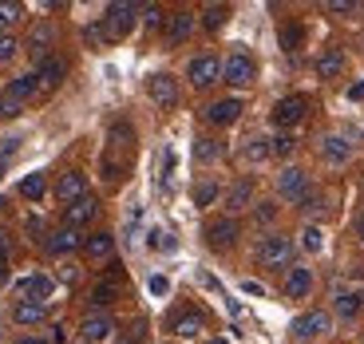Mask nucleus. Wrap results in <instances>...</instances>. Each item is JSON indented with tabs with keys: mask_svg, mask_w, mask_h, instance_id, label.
Wrapping results in <instances>:
<instances>
[{
	"mask_svg": "<svg viewBox=\"0 0 364 344\" xmlns=\"http://www.w3.org/2000/svg\"><path fill=\"white\" fill-rule=\"evenodd\" d=\"M254 257H257V265H265V269H289V262H293V237L265 234L262 242H257Z\"/></svg>",
	"mask_w": 364,
	"mask_h": 344,
	"instance_id": "1",
	"label": "nucleus"
},
{
	"mask_svg": "<svg viewBox=\"0 0 364 344\" xmlns=\"http://www.w3.org/2000/svg\"><path fill=\"white\" fill-rule=\"evenodd\" d=\"M135 24H139V4H131V0H115V4H107V12H103V28H107L111 40L131 36Z\"/></svg>",
	"mask_w": 364,
	"mask_h": 344,
	"instance_id": "2",
	"label": "nucleus"
},
{
	"mask_svg": "<svg viewBox=\"0 0 364 344\" xmlns=\"http://www.w3.org/2000/svg\"><path fill=\"white\" fill-rule=\"evenodd\" d=\"M222 80L230 83V87H250V83L257 80V64L254 55L242 52V48H234V52L222 60Z\"/></svg>",
	"mask_w": 364,
	"mask_h": 344,
	"instance_id": "3",
	"label": "nucleus"
},
{
	"mask_svg": "<svg viewBox=\"0 0 364 344\" xmlns=\"http://www.w3.org/2000/svg\"><path fill=\"white\" fill-rule=\"evenodd\" d=\"M333 333V313H325V308H309V313H301L297 321H293V336L297 340H325V336Z\"/></svg>",
	"mask_w": 364,
	"mask_h": 344,
	"instance_id": "4",
	"label": "nucleus"
},
{
	"mask_svg": "<svg viewBox=\"0 0 364 344\" xmlns=\"http://www.w3.org/2000/svg\"><path fill=\"white\" fill-rule=\"evenodd\" d=\"M202 237H206L210 249H230V245H234L237 237H242V222H237V217H230V214L210 217L206 230H202Z\"/></svg>",
	"mask_w": 364,
	"mask_h": 344,
	"instance_id": "5",
	"label": "nucleus"
},
{
	"mask_svg": "<svg viewBox=\"0 0 364 344\" xmlns=\"http://www.w3.org/2000/svg\"><path fill=\"white\" fill-rule=\"evenodd\" d=\"M277 194H282L285 202H293V206H297L305 194H313L309 171H301V166H282V174H277Z\"/></svg>",
	"mask_w": 364,
	"mask_h": 344,
	"instance_id": "6",
	"label": "nucleus"
},
{
	"mask_svg": "<svg viewBox=\"0 0 364 344\" xmlns=\"http://www.w3.org/2000/svg\"><path fill=\"white\" fill-rule=\"evenodd\" d=\"M305 115H309V100L305 95H285V100L273 103V123L282 131H293L297 123H305Z\"/></svg>",
	"mask_w": 364,
	"mask_h": 344,
	"instance_id": "7",
	"label": "nucleus"
},
{
	"mask_svg": "<svg viewBox=\"0 0 364 344\" xmlns=\"http://www.w3.org/2000/svg\"><path fill=\"white\" fill-rule=\"evenodd\" d=\"M186 80L194 83V87H214V83L222 80V60L218 55H194L191 64H186Z\"/></svg>",
	"mask_w": 364,
	"mask_h": 344,
	"instance_id": "8",
	"label": "nucleus"
},
{
	"mask_svg": "<svg viewBox=\"0 0 364 344\" xmlns=\"http://www.w3.org/2000/svg\"><path fill=\"white\" fill-rule=\"evenodd\" d=\"M83 230H72V226H60V230H48V237H44V249L52 257H68V254H75V249H83Z\"/></svg>",
	"mask_w": 364,
	"mask_h": 344,
	"instance_id": "9",
	"label": "nucleus"
},
{
	"mask_svg": "<svg viewBox=\"0 0 364 344\" xmlns=\"http://www.w3.org/2000/svg\"><path fill=\"white\" fill-rule=\"evenodd\" d=\"M282 293L285 301H305L313 293V269L309 265H289L282 277Z\"/></svg>",
	"mask_w": 364,
	"mask_h": 344,
	"instance_id": "10",
	"label": "nucleus"
},
{
	"mask_svg": "<svg viewBox=\"0 0 364 344\" xmlns=\"http://www.w3.org/2000/svg\"><path fill=\"white\" fill-rule=\"evenodd\" d=\"M242 111H246V103L237 100V95H226V100H214L206 107V123L210 127H234L237 119H242Z\"/></svg>",
	"mask_w": 364,
	"mask_h": 344,
	"instance_id": "11",
	"label": "nucleus"
},
{
	"mask_svg": "<svg viewBox=\"0 0 364 344\" xmlns=\"http://www.w3.org/2000/svg\"><path fill=\"white\" fill-rule=\"evenodd\" d=\"M194 24H198V16H194L191 9H178V12H171V16H166V24H163V36H166V44H171V48L186 44V40H191V32H194Z\"/></svg>",
	"mask_w": 364,
	"mask_h": 344,
	"instance_id": "12",
	"label": "nucleus"
},
{
	"mask_svg": "<svg viewBox=\"0 0 364 344\" xmlns=\"http://www.w3.org/2000/svg\"><path fill=\"white\" fill-rule=\"evenodd\" d=\"M119 285H123V273H119V265L111 262V273H107V277H100V281H95V289H91V308H100V313H103V308L115 305V301H119Z\"/></svg>",
	"mask_w": 364,
	"mask_h": 344,
	"instance_id": "13",
	"label": "nucleus"
},
{
	"mask_svg": "<svg viewBox=\"0 0 364 344\" xmlns=\"http://www.w3.org/2000/svg\"><path fill=\"white\" fill-rule=\"evenodd\" d=\"M80 336L87 344H107L111 336H115V321L107 317V313H87L80 325Z\"/></svg>",
	"mask_w": 364,
	"mask_h": 344,
	"instance_id": "14",
	"label": "nucleus"
},
{
	"mask_svg": "<svg viewBox=\"0 0 364 344\" xmlns=\"http://www.w3.org/2000/svg\"><path fill=\"white\" fill-rule=\"evenodd\" d=\"M55 198L64 202V206L87 198V174H83V171H64V174H60V182H55Z\"/></svg>",
	"mask_w": 364,
	"mask_h": 344,
	"instance_id": "15",
	"label": "nucleus"
},
{
	"mask_svg": "<svg viewBox=\"0 0 364 344\" xmlns=\"http://www.w3.org/2000/svg\"><path fill=\"white\" fill-rule=\"evenodd\" d=\"M146 95H151L159 107H174V103H178V80L166 75V72L151 75V80H146Z\"/></svg>",
	"mask_w": 364,
	"mask_h": 344,
	"instance_id": "16",
	"label": "nucleus"
},
{
	"mask_svg": "<svg viewBox=\"0 0 364 344\" xmlns=\"http://www.w3.org/2000/svg\"><path fill=\"white\" fill-rule=\"evenodd\" d=\"M100 217V202L91 198H80V202H72V206H64V226H72V230H83L87 222H95Z\"/></svg>",
	"mask_w": 364,
	"mask_h": 344,
	"instance_id": "17",
	"label": "nucleus"
},
{
	"mask_svg": "<svg viewBox=\"0 0 364 344\" xmlns=\"http://www.w3.org/2000/svg\"><path fill=\"white\" fill-rule=\"evenodd\" d=\"M32 72L40 75V87H60V83H64V75H68V60L52 52V55H44Z\"/></svg>",
	"mask_w": 364,
	"mask_h": 344,
	"instance_id": "18",
	"label": "nucleus"
},
{
	"mask_svg": "<svg viewBox=\"0 0 364 344\" xmlns=\"http://www.w3.org/2000/svg\"><path fill=\"white\" fill-rule=\"evenodd\" d=\"M32 95H40V75L36 72H24V75H16V80L4 87V95H0V100H12V103H20V107H24Z\"/></svg>",
	"mask_w": 364,
	"mask_h": 344,
	"instance_id": "19",
	"label": "nucleus"
},
{
	"mask_svg": "<svg viewBox=\"0 0 364 344\" xmlns=\"http://www.w3.org/2000/svg\"><path fill=\"white\" fill-rule=\"evenodd\" d=\"M250 206H254V178H237L234 186L226 190V214L237 217L242 210H250Z\"/></svg>",
	"mask_w": 364,
	"mask_h": 344,
	"instance_id": "20",
	"label": "nucleus"
},
{
	"mask_svg": "<svg viewBox=\"0 0 364 344\" xmlns=\"http://www.w3.org/2000/svg\"><path fill=\"white\" fill-rule=\"evenodd\" d=\"M321 158H325L328 166H345L348 158H353V143H348L345 135H325L321 139Z\"/></svg>",
	"mask_w": 364,
	"mask_h": 344,
	"instance_id": "21",
	"label": "nucleus"
},
{
	"mask_svg": "<svg viewBox=\"0 0 364 344\" xmlns=\"http://www.w3.org/2000/svg\"><path fill=\"white\" fill-rule=\"evenodd\" d=\"M202 328H206V317H202L198 308H186V313H178V317L171 321V333H174V336H182V340L198 336Z\"/></svg>",
	"mask_w": 364,
	"mask_h": 344,
	"instance_id": "22",
	"label": "nucleus"
},
{
	"mask_svg": "<svg viewBox=\"0 0 364 344\" xmlns=\"http://www.w3.org/2000/svg\"><path fill=\"white\" fill-rule=\"evenodd\" d=\"M24 301H40V305H48V297H52L55 289V281L48 277V273H32V277H24Z\"/></svg>",
	"mask_w": 364,
	"mask_h": 344,
	"instance_id": "23",
	"label": "nucleus"
},
{
	"mask_svg": "<svg viewBox=\"0 0 364 344\" xmlns=\"http://www.w3.org/2000/svg\"><path fill=\"white\" fill-rule=\"evenodd\" d=\"M360 305H364V293L360 289H345V293H337V301H333V313H337L341 321H356L360 317Z\"/></svg>",
	"mask_w": 364,
	"mask_h": 344,
	"instance_id": "24",
	"label": "nucleus"
},
{
	"mask_svg": "<svg viewBox=\"0 0 364 344\" xmlns=\"http://www.w3.org/2000/svg\"><path fill=\"white\" fill-rule=\"evenodd\" d=\"M341 72H345V52H341V48H325V52L317 55V75L321 80H337Z\"/></svg>",
	"mask_w": 364,
	"mask_h": 344,
	"instance_id": "25",
	"label": "nucleus"
},
{
	"mask_svg": "<svg viewBox=\"0 0 364 344\" xmlns=\"http://www.w3.org/2000/svg\"><path fill=\"white\" fill-rule=\"evenodd\" d=\"M83 254H87L91 262H111V257H115V237L111 234H91L87 242H83Z\"/></svg>",
	"mask_w": 364,
	"mask_h": 344,
	"instance_id": "26",
	"label": "nucleus"
},
{
	"mask_svg": "<svg viewBox=\"0 0 364 344\" xmlns=\"http://www.w3.org/2000/svg\"><path fill=\"white\" fill-rule=\"evenodd\" d=\"M44 317H48V305H40V301H16V308H12L16 325H40Z\"/></svg>",
	"mask_w": 364,
	"mask_h": 344,
	"instance_id": "27",
	"label": "nucleus"
},
{
	"mask_svg": "<svg viewBox=\"0 0 364 344\" xmlns=\"http://www.w3.org/2000/svg\"><path fill=\"white\" fill-rule=\"evenodd\" d=\"M52 40H55V32H52L48 24H36V28H32V36H28V52L36 55V64L44 60V55H52V52H48V48H52Z\"/></svg>",
	"mask_w": 364,
	"mask_h": 344,
	"instance_id": "28",
	"label": "nucleus"
},
{
	"mask_svg": "<svg viewBox=\"0 0 364 344\" xmlns=\"http://www.w3.org/2000/svg\"><path fill=\"white\" fill-rule=\"evenodd\" d=\"M226 20H230V4H206V9H202V28H206V32H218Z\"/></svg>",
	"mask_w": 364,
	"mask_h": 344,
	"instance_id": "29",
	"label": "nucleus"
},
{
	"mask_svg": "<svg viewBox=\"0 0 364 344\" xmlns=\"http://www.w3.org/2000/svg\"><path fill=\"white\" fill-rule=\"evenodd\" d=\"M194 158H198V163H218L222 158V143L218 139H194Z\"/></svg>",
	"mask_w": 364,
	"mask_h": 344,
	"instance_id": "30",
	"label": "nucleus"
},
{
	"mask_svg": "<svg viewBox=\"0 0 364 344\" xmlns=\"http://www.w3.org/2000/svg\"><path fill=\"white\" fill-rule=\"evenodd\" d=\"M48 194V178L44 174H28L24 182H20V198H28V202H40Z\"/></svg>",
	"mask_w": 364,
	"mask_h": 344,
	"instance_id": "31",
	"label": "nucleus"
},
{
	"mask_svg": "<svg viewBox=\"0 0 364 344\" xmlns=\"http://www.w3.org/2000/svg\"><path fill=\"white\" fill-rule=\"evenodd\" d=\"M218 194H222V186H218V182H214V178L198 182V186H194V206H198V210L214 206V202H218Z\"/></svg>",
	"mask_w": 364,
	"mask_h": 344,
	"instance_id": "32",
	"label": "nucleus"
},
{
	"mask_svg": "<svg viewBox=\"0 0 364 344\" xmlns=\"http://www.w3.org/2000/svg\"><path fill=\"white\" fill-rule=\"evenodd\" d=\"M293 151H297V135H293V131H282V135L269 139V154H273V158H289Z\"/></svg>",
	"mask_w": 364,
	"mask_h": 344,
	"instance_id": "33",
	"label": "nucleus"
},
{
	"mask_svg": "<svg viewBox=\"0 0 364 344\" xmlns=\"http://www.w3.org/2000/svg\"><path fill=\"white\" fill-rule=\"evenodd\" d=\"M277 40H282V52H297L301 40H305V32H301V24H282V32H277Z\"/></svg>",
	"mask_w": 364,
	"mask_h": 344,
	"instance_id": "34",
	"label": "nucleus"
},
{
	"mask_svg": "<svg viewBox=\"0 0 364 344\" xmlns=\"http://www.w3.org/2000/svg\"><path fill=\"white\" fill-rule=\"evenodd\" d=\"M301 249H309V254H321V249H325V234H321V226L301 230Z\"/></svg>",
	"mask_w": 364,
	"mask_h": 344,
	"instance_id": "35",
	"label": "nucleus"
},
{
	"mask_svg": "<svg viewBox=\"0 0 364 344\" xmlns=\"http://www.w3.org/2000/svg\"><path fill=\"white\" fill-rule=\"evenodd\" d=\"M246 158H250V163H262V158H269V139H265V135L246 139Z\"/></svg>",
	"mask_w": 364,
	"mask_h": 344,
	"instance_id": "36",
	"label": "nucleus"
},
{
	"mask_svg": "<svg viewBox=\"0 0 364 344\" xmlns=\"http://www.w3.org/2000/svg\"><path fill=\"white\" fill-rule=\"evenodd\" d=\"M83 44H87V48L111 44V36H107V28H103V20H100V24H87V28H83Z\"/></svg>",
	"mask_w": 364,
	"mask_h": 344,
	"instance_id": "37",
	"label": "nucleus"
},
{
	"mask_svg": "<svg viewBox=\"0 0 364 344\" xmlns=\"http://www.w3.org/2000/svg\"><path fill=\"white\" fill-rule=\"evenodd\" d=\"M20 12H24V9H20V4H9V0L0 4V36H9V28L16 24V20H20Z\"/></svg>",
	"mask_w": 364,
	"mask_h": 344,
	"instance_id": "38",
	"label": "nucleus"
},
{
	"mask_svg": "<svg viewBox=\"0 0 364 344\" xmlns=\"http://www.w3.org/2000/svg\"><path fill=\"white\" fill-rule=\"evenodd\" d=\"M139 16H143V24H151V28L166 24V12H163V4H139Z\"/></svg>",
	"mask_w": 364,
	"mask_h": 344,
	"instance_id": "39",
	"label": "nucleus"
},
{
	"mask_svg": "<svg viewBox=\"0 0 364 344\" xmlns=\"http://www.w3.org/2000/svg\"><path fill=\"white\" fill-rule=\"evenodd\" d=\"M16 52H20V40L12 36V32H9V36H0V68L9 64V60H12Z\"/></svg>",
	"mask_w": 364,
	"mask_h": 344,
	"instance_id": "40",
	"label": "nucleus"
},
{
	"mask_svg": "<svg viewBox=\"0 0 364 344\" xmlns=\"http://www.w3.org/2000/svg\"><path fill=\"white\" fill-rule=\"evenodd\" d=\"M273 217H277V206H273V202H257V210H254V222H257V226H269Z\"/></svg>",
	"mask_w": 364,
	"mask_h": 344,
	"instance_id": "41",
	"label": "nucleus"
},
{
	"mask_svg": "<svg viewBox=\"0 0 364 344\" xmlns=\"http://www.w3.org/2000/svg\"><path fill=\"white\" fill-rule=\"evenodd\" d=\"M103 178H107V182L123 178V163H119V158H111V154H103Z\"/></svg>",
	"mask_w": 364,
	"mask_h": 344,
	"instance_id": "42",
	"label": "nucleus"
},
{
	"mask_svg": "<svg viewBox=\"0 0 364 344\" xmlns=\"http://www.w3.org/2000/svg\"><path fill=\"white\" fill-rule=\"evenodd\" d=\"M325 12H337V16H348V12H360V4L356 0H328Z\"/></svg>",
	"mask_w": 364,
	"mask_h": 344,
	"instance_id": "43",
	"label": "nucleus"
},
{
	"mask_svg": "<svg viewBox=\"0 0 364 344\" xmlns=\"http://www.w3.org/2000/svg\"><path fill=\"white\" fill-rule=\"evenodd\" d=\"M297 210H301V214H321L325 202H321V194H305V198L297 202Z\"/></svg>",
	"mask_w": 364,
	"mask_h": 344,
	"instance_id": "44",
	"label": "nucleus"
},
{
	"mask_svg": "<svg viewBox=\"0 0 364 344\" xmlns=\"http://www.w3.org/2000/svg\"><path fill=\"white\" fill-rule=\"evenodd\" d=\"M131 139H135V135H131L127 123H115V127H111V143H115V146H131Z\"/></svg>",
	"mask_w": 364,
	"mask_h": 344,
	"instance_id": "45",
	"label": "nucleus"
},
{
	"mask_svg": "<svg viewBox=\"0 0 364 344\" xmlns=\"http://www.w3.org/2000/svg\"><path fill=\"white\" fill-rule=\"evenodd\" d=\"M151 293H155V297H166V293H171V281H166L163 273H155V277H151Z\"/></svg>",
	"mask_w": 364,
	"mask_h": 344,
	"instance_id": "46",
	"label": "nucleus"
},
{
	"mask_svg": "<svg viewBox=\"0 0 364 344\" xmlns=\"http://www.w3.org/2000/svg\"><path fill=\"white\" fill-rule=\"evenodd\" d=\"M151 245H155V249H174V237L163 234V230H155V234H151Z\"/></svg>",
	"mask_w": 364,
	"mask_h": 344,
	"instance_id": "47",
	"label": "nucleus"
},
{
	"mask_svg": "<svg viewBox=\"0 0 364 344\" xmlns=\"http://www.w3.org/2000/svg\"><path fill=\"white\" fill-rule=\"evenodd\" d=\"M0 285H9V254L0 249Z\"/></svg>",
	"mask_w": 364,
	"mask_h": 344,
	"instance_id": "48",
	"label": "nucleus"
},
{
	"mask_svg": "<svg viewBox=\"0 0 364 344\" xmlns=\"http://www.w3.org/2000/svg\"><path fill=\"white\" fill-rule=\"evenodd\" d=\"M348 100H353V103H360V100H364V80H360V83H353V87H348Z\"/></svg>",
	"mask_w": 364,
	"mask_h": 344,
	"instance_id": "49",
	"label": "nucleus"
},
{
	"mask_svg": "<svg viewBox=\"0 0 364 344\" xmlns=\"http://www.w3.org/2000/svg\"><path fill=\"white\" fill-rule=\"evenodd\" d=\"M242 289H246V293H250V297H262V293H265V289H262V285H257V281H246V285H242Z\"/></svg>",
	"mask_w": 364,
	"mask_h": 344,
	"instance_id": "50",
	"label": "nucleus"
},
{
	"mask_svg": "<svg viewBox=\"0 0 364 344\" xmlns=\"http://www.w3.org/2000/svg\"><path fill=\"white\" fill-rule=\"evenodd\" d=\"M75 277H80V269H72V265H64V273H60V281H68V285H72Z\"/></svg>",
	"mask_w": 364,
	"mask_h": 344,
	"instance_id": "51",
	"label": "nucleus"
},
{
	"mask_svg": "<svg viewBox=\"0 0 364 344\" xmlns=\"http://www.w3.org/2000/svg\"><path fill=\"white\" fill-rule=\"evenodd\" d=\"M16 344H48V340H40V336H24V340H16Z\"/></svg>",
	"mask_w": 364,
	"mask_h": 344,
	"instance_id": "52",
	"label": "nucleus"
},
{
	"mask_svg": "<svg viewBox=\"0 0 364 344\" xmlns=\"http://www.w3.org/2000/svg\"><path fill=\"white\" fill-rule=\"evenodd\" d=\"M356 234H360V242H364V214H360V222H356Z\"/></svg>",
	"mask_w": 364,
	"mask_h": 344,
	"instance_id": "53",
	"label": "nucleus"
},
{
	"mask_svg": "<svg viewBox=\"0 0 364 344\" xmlns=\"http://www.w3.org/2000/svg\"><path fill=\"white\" fill-rule=\"evenodd\" d=\"M0 178H4V163H0Z\"/></svg>",
	"mask_w": 364,
	"mask_h": 344,
	"instance_id": "54",
	"label": "nucleus"
},
{
	"mask_svg": "<svg viewBox=\"0 0 364 344\" xmlns=\"http://www.w3.org/2000/svg\"><path fill=\"white\" fill-rule=\"evenodd\" d=\"M210 344H226V340H210Z\"/></svg>",
	"mask_w": 364,
	"mask_h": 344,
	"instance_id": "55",
	"label": "nucleus"
},
{
	"mask_svg": "<svg viewBox=\"0 0 364 344\" xmlns=\"http://www.w3.org/2000/svg\"><path fill=\"white\" fill-rule=\"evenodd\" d=\"M0 210H4V198H0Z\"/></svg>",
	"mask_w": 364,
	"mask_h": 344,
	"instance_id": "56",
	"label": "nucleus"
}]
</instances>
